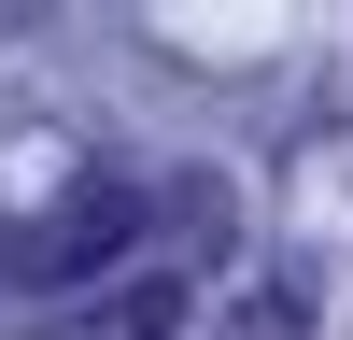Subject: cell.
<instances>
[{
  "label": "cell",
  "mask_w": 353,
  "mask_h": 340,
  "mask_svg": "<svg viewBox=\"0 0 353 340\" xmlns=\"http://www.w3.org/2000/svg\"><path fill=\"white\" fill-rule=\"evenodd\" d=\"M128 241H141V185L85 170L71 198H43V213L14 227V255H0V270H14V283H43V298H71V283H99V270H113Z\"/></svg>",
  "instance_id": "1"
},
{
  "label": "cell",
  "mask_w": 353,
  "mask_h": 340,
  "mask_svg": "<svg viewBox=\"0 0 353 340\" xmlns=\"http://www.w3.org/2000/svg\"><path fill=\"white\" fill-rule=\"evenodd\" d=\"M43 340H184V270H141V283H113V298H71Z\"/></svg>",
  "instance_id": "2"
}]
</instances>
